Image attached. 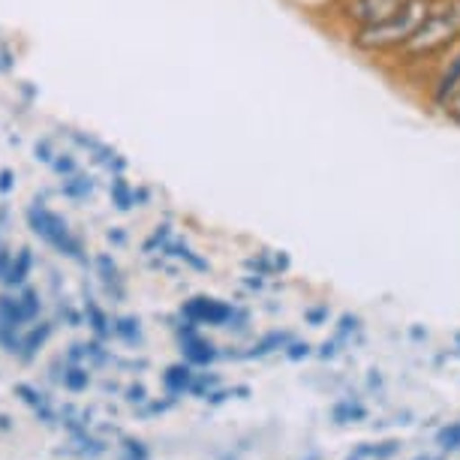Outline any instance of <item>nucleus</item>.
Segmentation results:
<instances>
[{"label":"nucleus","mask_w":460,"mask_h":460,"mask_svg":"<svg viewBox=\"0 0 460 460\" xmlns=\"http://www.w3.org/2000/svg\"><path fill=\"white\" fill-rule=\"evenodd\" d=\"M460 46V0H433L412 40L388 60L385 69L397 79H424L442 58Z\"/></svg>","instance_id":"f257e3e1"},{"label":"nucleus","mask_w":460,"mask_h":460,"mask_svg":"<svg viewBox=\"0 0 460 460\" xmlns=\"http://www.w3.org/2000/svg\"><path fill=\"white\" fill-rule=\"evenodd\" d=\"M430 6H433V0H406L392 19L373 24V28H364V31H352L341 40L346 42V49H349L355 58L385 66L388 60L412 40V33L419 31V24L424 22V15L430 13Z\"/></svg>","instance_id":"f03ea898"},{"label":"nucleus","mask_w":460,"mask_h":460,"mask_svg":"<svg viewBox=\"0 0 460 460\" xmlns=\"http://www.w3.org/2000/svg\"><path fill=\"white\" fill-rule=\"evenodd\" d=\"M403 4L406 0H328L316 13H323L328 31L337 33V37H346L352 31H364L392 19Z\"/></svg>","instance_id":"7ed1b4c3"},{"label":"nucleus","mask_w":460,"mask_h":460,"mask_svg":"<svg viewBox=\"0 0 460 460\" xmlns=\"http://www.w3.org/2000/svg\"><path fill=\"white\" fill-rule=\"evenodd\" d=\"M28 223L33 229V235L46 241L49 247H55L58 253H64L69 259H84V250H82V241L69 232V226L64 217H58L55 211H49V208H42L40 202L28 211Z\"/></svg>","instance_id":"20e7f679"},{"label":"nucleus","mask_w":460,"mask_h":460,"mask_svg":"<svg viewBox=\"0 0 460 460\" xmlns=\"http://www.w3.org/2000/svg\"><path fill=\"white\" fill-rule=\"evenodd\" d=\"M235 304L220 301L214 295H193L190 301L181 304V316L193 325H211V328H229L235 316Z\"/></svg>","instance_id":"39448f33"},{"label":"nucleus","mask_w":460,"mask_h":460,"mask_svg":"<svg viewBox=\"0 0 460 460\" xmlns=\"http://www.w3.org/2000/svg\"><path fill=\"white\" fill-rule=\"evenodd\" d=\"M178 341H181V352H184V361L193 364V367H208V364L217 361V346L208 341V337L199 334V325L187 323L178 328Z\"/></svg>","instance_id":"423d86ee"},{"label":"nucleus","mask_w":460,"mask_h":460,"mask_svg":"<svg viewBox=\"0 0 460 460\" xmlns=\"http://www.w3.org/2000/svg\"><path fill=\"white\" fill-rule=\"evenodd\" d=\"M244 268L250 274L259 277H271V274H286L292 268V259L286 250H259L244 262Z\"/></svg>","instance_id":"0eeeda50"},{"label":"nucleus","mask_w":460,"mask_h":460,"mask_svg":"<svg viewBox=\"0 0 460 460\" xmlns=\"http://www.w3.org/2000/svg\"><path fill=\"white\" fill-rule=\"evenodd\" d=\"M193 379H196L193 364H187V361L169 364L166 373H163V385H166L169 394H184V392H190V388H193Z\"/></svg>","instance_id":"6e6552de"},{"label":"nucleus","mask_w":460,"mask_h":460,"mask_svg":"<svg viewBox=\"0 0 460 460\" xmlns=\"http://www.w3.org/2000/svg\"><path fill=\"white\" fill-rule=\"evenodd\" d=\"M295 337L289 332H268L265 337H259V341L250 346L244 352V358H268V355L274 352H286V346H289Z\"/></svg>","instance_id":"1a4fd4ad"},{"label":"nucleus","mask_w":460,"mask_h":460,"mask_svg":"<svg viewBox=\"0 0 460 460\" xmlns=\"http://www.w3.org/2000/svg\"><path fill=\"white\" fill-rule=\"evenodd\" d=\"M109 196H111V205H115L118 211H133L136 208V187L129 184L124 175H111Z\"/></svg>","instance_id":"9d476101"},{"label":"nucleus","mask_w":460,"mask_h":460,"mask_svg":"<svg viewBox=\"0 0 460 460\" xmlns=\"http://www.w3.org/2000/svg\"><path fill=\"white\" fill-rule=\"evenodd\" d=\"M93 265H97L102 286H106L109 292H115V298H120V295H124V289H120V271H118L115 259H111L109 253H100L97 259H93Z\"/></svg>","instance_id":"9b49d317"},{"label":"nucleus","mask_w":460,"mask_h":460,"mask_svg":"<svg viewBox=\"0 0 460 460\" xmlns=\"http://www.w3.org/2000/svg\"><path fill=\"white\" fill-rule=\"evenodd\" d=\"M163 253L172 256V259H181V262H187L190 268H193V271H208V268H211V265L205 262L202 256L196 253L193 247L184 244V241H175V238L169 241V244H166V250H163Z\"/></svg>","instance_id":"f8f14e48"},{"label":"nucleus","mask_w":460,"mask_h":460,"mask_svg":"<svg viewBox=\"0 0 460 460\" xmlns=\"http://www.w3.org/2000/svg\"><path fill=\"white\" fill-rule=\"evenodd\" d=\"M111 334H118L127 346H138L142 343V323L136 316H120L111 323Z\"/></svg>","instance_id":"ddd939ff"},{"label":"nucleus","mask_w":460,"mask_h":460,"mask_svg":"<svg viewBox=\"0 0 460 460\" xmlns=\"http://www.w3.org/2000/svg\"><path fill=\"white\" fill-rule=\"evenodd\" d=\"M31 265H33L31 250H28V247L19 250V256H15L13 262H10V271H6L4 283H6V286H22V283H24V277H28V271H31Z\"/></svg>","instance_id":"4468645a"},{"label":"nucleus","mask_w":460,"mask_h":460,"mask_svg":"<svg viewBox=\"0 0 460 460\" xmlns=\"http://www.w3.org/2000/svg\"><path fill=\"white\" fill-rule=\"evenodd\" d=\"M334 337L343 346H349L355 337H361V316H355V314H341V316H337Z\"/></svg>","instance_id":"2eb2a0df"},{"label":"nucleus","mask_w":460,"mask_h":460,"mask_svg":"<svg viewBox=\"0 0 460 460\" xmlns=\"http://www.w3.org/2000/svg\"><path fill=\"white\" fill-rule=\"evenodd\" d=\"M367 419V410L358 401H341L334 406V421L337 424H349V421H361Z\"/></svg>","instance_id":"dca6fc26"},{"label":"nucleus","mask_w":460,"mask_h":460,"mask_svg":"<svg viewBox=\"0 0 460 460\" xmlns=\"http://www.w3.org/2000/svg\"><path fill=\"white\" fill-rule=\"evenodd\" d=\"M49 334H51V325H46V323L40 328H33V332L22 341V358H33V352L49 341Z\"/></svg>","instance_id":"f3484780"},{"label":"nucleus","mask_w":460,"mask_h":460,"mask_svg":"<svg viewBox=\"0 0 460 460\" xmlns=\"http://www.w3.org/2000/svg\"><path fill=\"white\" fill-rule=\"evenodd\" d=\"M93 193V181L84 175H69V181L64 184V196L69 199H88Z\"/></svg>","instance_id":"a211bd4d"},{"label":"nucleus","mask_w":460,"mask_h":460,"mask_svg":"<svg viewBox=\"0 0 460 460\" xmlns=\"http://www.w3.org/2000/svg\"><path fill=\"white\" fill-rule=\"evenodd\" d=\"M88 325L93 328V334H97L100 341H102V337H109V334H111V323H109V316L102 314V310H100L93 301H88Z\"/></svg>","instance_id":"6ab92c4d"},{"label":"nucleus","mask_w":460,"mask_h":460,"mask_svg":"<svg viewBox=\"0 0 460 460\" xmlns=\"http://www.w3.org/2000/svg\"><path fill=\"white\" fill-rule=\"evenodd\" d=\"M64 385L69 388V392H84V388L91 385V373L84 367H69L64 373Z\"/></svg>","instance_id":"aec40b11"},{"label":"nucleus","mask_w":460,"mask_h":460,"mask_svg":"<svg viewBox=\"0 0 460 460\" xmlns=\"http://www.w3.org/2000/svg\"><path fill=\"white\" fill-rule=\"evenodd\" d=\"M437 446L446 448V451H460V421L448 424L437 433Z\"/></svg>","instance_id":"412c9836"},{"label":"nucleus","mask_w":460,"mask_h":460,"mask_svg":"<svg viewBox=\"0 0 460 460\" xmlns=\"http://www.w3.org/2000/svg\"><path fill=\"white\" fill-rule=\"evenodd\" d=\"M172 241V226L169 223H160L157 229H154V235L145 241V253H154V250H166V244Z\"/></svg>","instance_id":"4be33fe9"},{"label":"nucleus","mask_w":460,"mask_h":460,"mask_svg":"<svg viewBox=\"0 0 460 460\" xmlns=\"http://www.w3.org/2000/svg\"><path fill=\"white\" fill-rule=\"evenodd\" d=\"M328 319H332V307H328V304H314V307L304 310V323L314 328L328 325Z\"/></svg>","instance_id":"5701e85b"},{"label":"nucleus","mask_w":460,"mask_h":460,"mask_svg":"<svg viewBox=\"0 0 460 460\" xmlns=\"http://www.w3.org/2000/svg\"><path fill=\"white\" fill-rule=\"evenodd\" d=\"M397 455V442H382L379 448H370V446H358V451H355V457H376V460H385Z\"/></svg>","instance_id":"b1692460"},{"label":"nucleus","mask_w":460,"mask_h":460,"mask_svg":"<svg viewBox=\"0 0 460 460\" xmlns=\"http://www.w3.org/2000/svg\"><path fill=\"white\" fill-rule=\"evenodd\" d=\"M439 118H446L451 127H457V129H460V88H457L455 93H451V100L439 109Z\"/></svg>","instance_id":"393cba45"},{"label":"nucleus","mask_w":460,"mask_h":460,"mask_svg":"<svg viewBox=\"0 0 460 460\" xmlns=\"http://www.w3.org/2000/svg\"><path fill=\"white\" fill-rule=\"evenodd\" d=\"M217 382H220V376H217V373H196L193 388H190V392H193V394H205V392H211Z\"/></svg>","instance_id":"a878e982"},{"label":"nucleus","mask_w":460,"mask_h":460,"mask_svg":"<svg viewBox=\"0 0 460 460\" xmlns=\"http://www.w3.org/2000/svg\"><path fill=\"white\" fill-rule=\"evenodd\" d=\"M310 352H314V346H310L307 341H292L289 346H286V358H289V361H301V358H307Z\"/></svg>","instance_id":"bb28decb"},{"label":"nucleus","mask_w":460,"mask_h":460,"mask_svg":"<svg viewBox=\"0 0 460 460\" xmlns=\"http://www.w3.org/2000/svg\"><path fill=\"white\" fill-rule=\"evenodd\" d=\"M124 460H147L145 442H138V439H124Z\"/></svg>","instance_id":"cd10ccee"},{"label":"nucleus","mask_w":460,"mask_h":460,"mask_svg":"<svg viewBox=\"0 0 460 460\" xmlns=\"http://www.w3.org/2000/svg\"><path fill=\"white\" fill-rule=\"evenodd\" d=\"M51 166H55L58 175H75V163L73 157H66V154H58V160H51Z\"/></svg>","instance_id":"c85d7f7f"},{"label":"nucleus","mask_w":460,"mask_h":460,"mask_svg":"<svg viewBox=\"0 0 460 460\" xmlns=\"http://www.w3.org/2000/svg\"><path fill=\"white\" fill-rule=\"evenodd\" d=\"M15 394H22L24 403H31V406H37V410H42V394L33 392L31 385H15Z\"/></svg>","instance_id":"c756f323"},{"label":"nucleus","mask_w":460,"mask_h":460,"mask_svg":"<svg viewBox=\"0 0 460 460\" xmlns=\"http://www.w3.org/2000/svg\"><path fill=\"white\" fill-rule=\"evenodd\" d=\"M127 401H129V403H142V401H145V385H129Z\"/></svg>","instance_id":"7c9ffc66"},{"label":"nucleus","mask_w":460,"mask_h":460,"mask_svg":"<svg viewBox=\"0 0 460 460\" xmlns=\"http://www.w3.org/2000/svg\"><path fill=\"white\" fill-rule=\"evenodd\" d=\"M37 157H40L42 163H51V160H55V157H58V154H51V147H49V142H40V145H37Z\"/></svg>","instance_id":"2f4dec72"},{"label":"nucleus","mask_w":460,"mask_h":460,"mask_svg":"<svg viewBox=\"0 0 460 460\" xmlns=\"http://www.w3.org/2000/svg\"><path fill=\"white\" fill-rule=\"evenodd\" d=\"M10 190H13V172L4 169L0 172V193H10Z\"/></svg>","instance_id":"473e14b6"},{"label":"nucleus","mask_w":460,"mask_h":460,"mask_svg":"<svg viewBox=\"0 0 460 460\" xmlns=\"http://www.w3.org/2000/svg\"><path fill=\"white\" fill-rule=\"evenodd\" d=\"M109 241H111V244H124L127 235H124L120 229H115V232H109Z\"/></svg>","instance_id":"72a5a7b5"},{"label":"nucleus","mask_w":460,"mask_h":460,"mask_svg":"<svg viewBox=\"0 0 460 460\" xmlns=\"http://www.w3.org/2000/svg\"><path fill=\"white\" fill-rule=\"evenodd\" d=\"M412 337H415V341H421V337H428V332H424V328L415 325V328H412Z\"/></svg>","instance_id":"f704fd0d"},{"label":"nucleus","mask_w":460,"mask_h":460,"mask_svg":"<svg viewBox=\"0 0 460 460\" xmlns=\"http://www.w3.org/2000/svg\"><path fill=\"white\" fill-rule=\"evenodd\" d=\"M455 343H457V349H460V332L455 334Z\"/></svg>","instance_id":"c9c22d12"}]
</instances>
